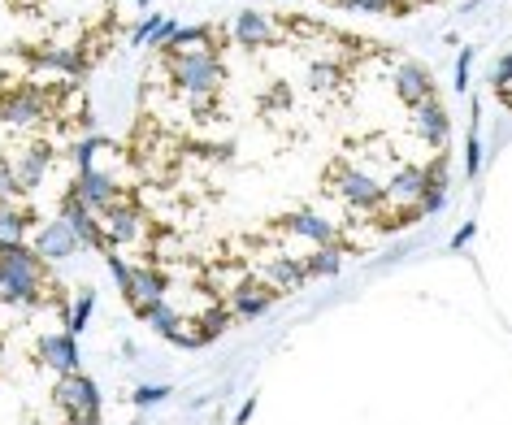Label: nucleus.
I'll use <instances>...</instances> for the list:
<instances>
[{
  "label": "nucleus",
  "instance_id": "20e7f679",
  "mask_svg": "<svg viewBox=\"0 0 512 425\" xmlns=\"http://www.w3.org/2000/svg\"><path fill=\"white\" fill-rule=\"evenodd\" d=\"M31 213L18 200H0V243H31Z\"/></svg>",
  "mask_w": 512,
  "mask_h": 425
},
{
  "label": "nucleus",
  "instance_id": "f03ea898",
  "mask_svg": "<svg viewBox=\"0 0 512 425\" xmlns=\"http://www.w3.org/2000/svg\"><path fill=\"white\" fill-rule=\"evenodd\" d=\"M31 248H35V256H44V261H66V256H74L83 243H79V235H74V226L66 222V217H48L44 226H35Z\"/></svg>",
  "mask_w": 512,
  "mask_h": 425
},
{
  "label": "nucleus",
  "instance_id": "423d86ee",
  "mask_svg": "<svg viewBox=\"0 0 512 425\" xmlns=\"http://www.w3.org/2000/svg\"><path fill=\"white\" fill-rule=\"evenodd\" d=\"M499 96H504L508 105H512V61L504 66V79H499Z\"/></svg>",
  "mask_w": 512,
  "mask_h": 425
},
{
  "label": "nucleus",
  "instance_id": "f257e3e1",
  "mask_svg": "<svg viewBox=\"0 0 512 425\" xmlns=\"http://www.w3.org/2000/svg\"><path fill=\"white\" fill-rule=\"evenodd\" d=\"M92 217V248L157 334L204 347L413 230L452 122L404 48L309 14L170 31Z\"/></svg>",
  "mask_w": 512,
  "mask_h": 425
},
{
  "label": "nucleus",
  "instance_id": "39448f33",
  "mask_svg": "<svg viewBox=\"0 0 512 425\" xmlns=\"http://www.w3.org/2000/svg\"><path fill=\"white\" fill-rule=\"evenodd\" d=\"M0 200H27L18 187V174H14V161H9V152H0Z\"/></svg>",
  "mask_w": 512,
  "mask_h": 425
},
{
  "label": "nucleus",
  "instance_id": "7ed1b4c3",
  "mask_svg": "<svg viewBox=\"0 0 512 425\" xmlns=\"http://www.w3.org/2000/svg\"><path fill=\"white\" fill-rule=\"evenodd\" d=\"M335 9H361V14H387V18H400V14H417V9H430V5H447V0H326Z\"/></svg>",
  "mask_w": 512,
  "mask_h": 425
}]
</instances>
